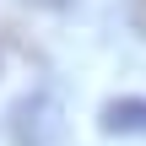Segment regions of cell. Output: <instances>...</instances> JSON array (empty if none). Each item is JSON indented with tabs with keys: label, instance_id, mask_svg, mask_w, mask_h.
Listing matches in <instances>:
<instances>
[{
	"label": "cell",
	"instance_id": "3957f363",
	"mask_svg": "<svg viewBox=\"0 0 146 146\" xmlns=\"http://www.w3.org/2000/svg\"><path fill=\"white\" fill-rule=\"evenodd\" d=\"M33 5H49V11H60V5H70V0H33Z\"/></svg>",
	"mask_w": 146,
	"mask_h": 146
},
{
	"label": "cell",
	"instance_id": "7a4b0ae2",
	"mask_svg": "<svg viewBox=\"0 0 146 146\" xmlns=\"http://www.w3.org/2000/svg\"><path fill=\"white\" fill-rule=\"evenodd\" d=\"M125 16H130V27L146 38V0H125Z\"/></svg>",
	"mask_w": 146,
	"mask_h": 146
},
{
	"label": "cell",
	"instance_id": "6da1fadb",
	"mask_svg": "<svg viewBox=\"0 0 146 146\" xmlns=\"http://www.w3.org/2000/svg\"><path fill=\"white\" fill-rule=\"evenodd\" d=\"M103 130H146V103H135V98L108 103L103 108Z\"/></svg>",
	"mask_w": 146,
	"mask_h": 146
}]
</instances>
